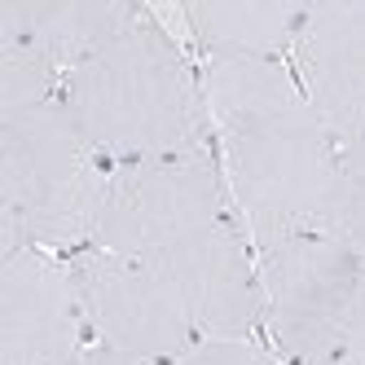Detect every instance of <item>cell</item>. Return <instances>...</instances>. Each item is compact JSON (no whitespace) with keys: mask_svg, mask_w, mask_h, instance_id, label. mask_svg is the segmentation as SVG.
Returning a JSON list of instances; mask_svg holds the SVG:
<instances>
[{"mask_svg":"<svg viewBox=\"0 0 365 365\" xmlns=\"http://www.w3.org/2000/svg\"><path fill=\"white\" fill-rule=\"evenodd\" d=\"M212 150L251 247L322 229L339 141L304 97L291 62L198 58Z\"/></svg>","mask_w":365,"mask_h":365,"instance_id":"7a4b0ae2","label":"cell"},{"mask_svg":"<svg viewBox=\"0 0 365 365\" xmlns=\"http://www.w3.org/2000/svg\"><path fill=\"white\" fill-rule=\"evenodd\" d=\"M339 365H365V295H361V308L348 326V339H344V356Z\"/></svg>","mask_w":365,"mask_h":365,"instance_id":"4fadbf2b","label":"cell"},{"mask_svg":"<svg viewBox=\"0 0 365 365\" xmlns=\"http://www.w3.org/2000/svg\"><path fill=\"white\" fill-rule=\"evenodd\" d=\"M141 14L145 5H123V0H58V5L18 0V5H0V44L22 48L66 75L101 53L110 40H119Z\"/></svg>","mask_w":365,"mask_h":365,"instance_id":"9c48e42d","label":"cell"},{"mask_svg":"<svg viewBox=\"0 0 365 365\" xmlns=\"http://www.w3.org/2000/svg\"><path fill=\"white\" fill-rule=\"evenodd\" d=\"M259 334L282 365H339L365 295V259L322 229L255 247Z\"/></svg>","mask_w":365,"mask_h":365,"instance_id":"5b68a950","label":"cell"},{"mask_svg":"<svg viewBox=\"0 0 365 365\" xmlns=\"http://www.w3.org/2000/svg\"><path fill=\"white\" fill-rule=\"evenodd\" d=\"M176 365H282L264 339H198Z\"/></svg>","mask_w":365,"mask_h":365,"instance_id":"7c38bea8","label":"cell"},{"mask_svg":"<svg viewBox=\"0 0 365 365\" xmlns=\"http://www.w3.org/2000/svg\"><path fill=\"white\" fill-rule=\"evenodd\" d=\"M308 5L295 0H198L180 5L176 18L185 22L198 58H291Z\"/></svg>","mask_w":365,"mask_h":365,"instance_id":"30bf717a","label":"cell"},{"mask_svg":"<svg viewBox=\"0 0 365 365\" xmlns=\"http://www.w3.org/2000/svg\"><path fill=\"white\" fill-rule=\"evenodd\" d=\"M322 233L339 238L365 259V137L339 141V163H334V190Z\"/></svg>","mask_w":365,"mask_h":365,"instance_id":"8fae6325","label":"cell"},{"mask_svg":"<svg viewBox=\"0 0 365 365\" xmlns=\"http://www.w3.org/2000/svg\"><path fill=\"white\" fill-rule=\"evenodd\" d=\"M75 365H154V361H137V356H123V352H110V348H101V344H93Z\"/></svg>","mask_w":365,"mask_h":365,"instance_id":"5bb4252c","label":"cell"},{"mask_svg":"<svg viewBox=\"0 0 365 365\" xmlns=\"http://www.w3.org/2000/svg\"><path fill=\"white\" fill-rule=\"evenodd\" d=\"M93 348L71 259L58 251H0V365H75Z\"/></svg>","mask_w":365,"mask_h":365,"instance_id":"52a82bcc","label":"cell"},{"mask_svg":"<svg viewBox=\"0 0 365 365\" xmlns=\"http://www.w3.org/2000/svg\"><path fill=\"white\" fill-rule=\"evenodd\" d=\"M62 101L110 168L212 145L202 71L159 9L66 71Z\"/></svg>","mask_w":365,"mask_h":365,"instance_id":"3957f363","label":"cell"},{"mask_svg":"<svg viewBox=\"0 0 365 365\" xmlns=\"http://www.w3.org/2000/svg\"><path fill=\"white\" fill-rule=\"evenodd\" d=\"M106 185L110 163L88 145L62 93L0 110V251L88 247Z\"/></svg>","mask_w":365,"mask_h":365,"instance_id":"277c9868","label":"cell"},{"mask_svg":"<svg viewBox=\"0 0 365 365\" xmlns=\"http://www.w3.org/2000/svg\"><path fill=\"white\" fill-rule=\"evenodd\" d=\"M88 247H106L159 273L194 312L202 339L259 334L255 247L212 145L110 168Z\"/></svg>","mask_w":365,"mask_h":365,"instance_id":"6da1fadb","label":"cell"},{"mask_svg":"<svg viewBox=\"0 0 365 365\" xmlns=\"http://www.w3.org/2000/svg\"><path fill=\"white\" fill-rule=\"evenodd\" d=\"M286 62L334 141L365 137V0L308 5Z\"/></svg>","mask_w":365,"mask_h":365,"instance_id":"ba28073f","label":"cell"},{"mask_svg":"<svg viewBox=\"0 0 365 365\" xmlns=\"http://www.w3.org/2000/svg\"><path fill=\"white\" fill-rule=\"evenodd\" d=\"M66 259L88 312L93 344L137 361L176 365L202 339L185 299L137 259L106 247H80Z\"/></svg>","mask_w":365,"mask_h":365,"instance_id":"8992f818","label":"cell"}]
</instances>
